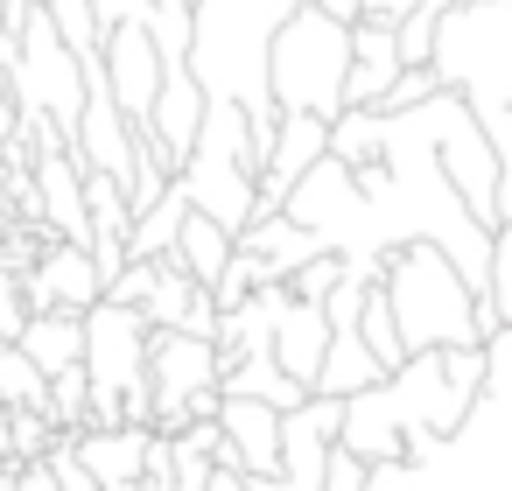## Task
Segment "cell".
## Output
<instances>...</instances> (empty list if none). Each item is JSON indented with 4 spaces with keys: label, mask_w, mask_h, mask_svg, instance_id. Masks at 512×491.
<instances>
[{
    "label": "cell",
    "mask_w": 512,
    "mask_h": 491,
    "mask_svg": "<svg viewBox=\"0 0 512 491\" xmlns=\"http://www.w3.org/2000/svg\"><path fill=\"white\" fill-rule=\"evenodd\" d=\"M71 456L85 463V477L99 491H134L141 463H148V428H85V435H71Z\"/></svg>",
    "instance_id": "9a60e30c"
},
{
    "label": "cell",
    "mask_w": 512,
    "mask_h": 491,
    "mask_svg": "<svg viewBox=\"0 0 512 491\" xmlns=\"http://www.w3.org/2000/svg\"><path fill=\"white\" fill-rule=\"evenodd\" d=\"M85 8H92L99 36H106V29H127V22H134V29L155 22V0H85Z\"/></svg>",
    "instance_id": "83f0119b"
},
{
    "label": "cell",
    "mask_w": 512,
    "mask_h": 491,
    "mask_svg": "<svg viewBox=\"0 0 512 491\" xmlns=\"http://www.w3.org/2000/svg\"><path fill=\"white\" fill-rule=\"evenodd\" d=\"M400 78L393 57V29L386 22H351V64H344V113H372L386 99V85Z\"/></svg>",
    "instance_id": "4fadbf2b"
},
{
    "label": "cell",
    "mask_w": 512,
    "mask_h": 491,
    "mask_svg": "<svg viewBox=\"0 0 512 491\" xmlns=\"http://www.w3.org/2000/svg\"><path fill=\"white\" fill-rule=\"evenodd\" d=\"M428 71L449 99L470 106V120H491L512 106V0H463L435 15Z\"/></svg>",
    "instance_id": "3957f363"
},
{
    "label": "cell",
    "mask_w": 512,
    "mask_h": 491,
    "mask_svg": "<svg viewBox=\"0 0 512 491\" xmlns=\"http://www.w3.org/2000/svg\"><path fill=\"white\" fill-rule=\"evenodd\" d=\"M183 218H190V197H183V183L169 176V190L148 204V211H134V225H127V260H169L176 253V232H183Z\"/></svg>",
    "instance_id": "ac0fdd59"
},
{
    "label": "cell",
    "mask_w": 512,
    "mask_h": 491,
    "mask_svg": "<svg viewBox=\"0 0 512 491\" xmlns=\"http://www.w3.org/2000/svg\"><path fill=\"white\" fill-rule=\"evenodd\" d=\"M323 351H330V323H323V309L288 295L281 316H274V344H267V358H274L302 393H316V365H323Z\"/></svg>",
    "instance_id": "7c38bea8"
},
{
    "label": "cell",
    "mask_w": 512,
    "mask_h": 491,
    "mask_svg": "<svg viewBox=\"0 0 512 491\" xmlns=\"http://www.w3.org/2000/svg\"><path fill=\"white\" fill-rule=\"evenodd\" d=\"M15 134V99H8V85H0V141Z\"/></svg>",
    "instance_id": "4dcf8cb0"
},
{
    "label": "cell",
    "mask_w": 512,
    "mask_h": 491,
    "mask_svg": "<svg viewBox=\"0 0 512 491\" xmlns=\"http://www.w3.org/2000/svg\"><path fill=\"white\" fill-rule=\"evenodd\" d=\"M29 183H36L43 232H50V239H64V246H85V253H92V218H85V162H78L71 148L36 155Z\"/></svg>",
    "instance_id": "30bf717a"
},
{
    "label": "cell",
    "mask_w": 512,
    "mask_h": 491,
    "mask_svg": "<svg viewBox=\"0 0 512 491\" xmlns=\"http://www.w3.org/2000/svg\"><path fill=\"white\" fill-rule=\"evenodd\" d=\"M435 92H442V85H435V71L421 64V71H400V78L386 85V99H379L372 113H414V106H428Z\"/></svg>",
    "instance_id": "4316f807"
},
{
    "label": "cell",
    "mask_w": 512,
    "mask_h": 491,
    "mask_svg": "<svg viewBox=\"0 0 512 491\" xmlns=\"http://www.w3.org/2000/svg\"><path fill=\"white\" fill-rule=\"evenodd\" d=\"M15 99V113H36L50 120L64 141L78 134V113H85V64L64 50V36L50 29V15L29 0V15L15 22V71L0 78Z\"/></svg>",
    "instance_id": "5b68a950"
},
{
    "label": "cell",
    "mask_w": 512,
    "mask_h": 491,
    "mask_svg": "<svg viewBox=\"0 0 512 491\" xmlns=\"http://www.w3.org/2000/svg\"><path fill=\"white\" fill-rule=\"evenodd\" d=\"M22 323H29V295H22V281H15V274H0V344H15V337H22Z\"/></svg>",
    "instance_id": "f1b7e54d"
},
{
    "label": "cell",
    "mask_w": 512,
    "mask_h": 491,
    "mask_svg": "<svg viewBox=\"0 0 512 491\" xmlns=\"http://www.w3.org/2000/svg\"><path fill=\"white\" fill-rule=\"evenodd\" d=\"M43 400H50V379H43L15 344H0V407H29V414H43Z\"/></svg>",
    "instance_id": "d4e9b609"
},
{
    "label": "cell",
    "mask_w": 512,
    "mask_h": 491,
    "mask_svg": "<svg viewBox=\"0 0 512 491\" xmlns=\"http://www.w3.org/2000/svg\"><path fill=\"white\" fill-rule=\"evenodd\" d=\"M0 15H8V0H0Z\"/></svg>",
    "instance_id": "d6a6232c"
},
{
    "label": "cell",
    "mask_w": 512,
    "mask_h": 491,
    "mask_svg": "<svg viewBox=\"0 0 512 491\" xmlns=\"http://www.w3.org/2000/svg\"><path fill=\"white\" fill-rule=\"evenodd\" d=\"M36 8L50 15V29L64 36V50H71L78 64H99V22H92L85 0H36Z\"/></svg>",
    "instance_id": "cb8c5ba5"
},
{
    "label": "cell",
    "mask_w": 512,
    "mask_h": 491,
    "mask_svg": "<svg viewBox=\"0 0 512 491\" xmlns=\"http://www.w3.org/2000/svg\"><path fill=\"white\" fill-rule=\"evenodd\" d=\"M351 330H358V344L372 351V365H379V372H400V365H407V351H400V330H393V309H386V288H379V281L365 288V302H358V323H351Z\"/></svg>",
    "instance_id": "7402d4cb"
},
{
    "label": "cell",
    "mask_w": 512,
    "mask_h": 491,
    "mask_svg": "<svg viewBox=\"0 0 512 491\" xmlns=\"http://www.w3.org/2000/svg\"><path fill=\"white\" fill-rule=\"evenodd\" d=\"M204 85L190 78V64H176V71H162V92H155V106H148V127H141V141L162 155V169L176 176L183 162H190V148H197V127H204Z\"/></svg>",
    "instance_id": "9c48e42d"
},
{
    "label": "cell",
    "mask_w": 512,
    "mask_h": 491,
    "mask_svg": "<svg viewBox=\"0 0 512 491\" xmlns=\"http://www.w3.org/2000/svg\"><path fill=\"white\" fill-rule=\"evenodd\" d=\"M239 246H246V253H260L267 281H288L295 267H309L316 253H330L316 232H302V225H288V218H260V225H246V232H239Z\"/></svg>",
    "instance_id": "e0dca14e"
},
{
    "label": "cell",
    "mask_w": 512,
    "mask_h": 491,
    "mask_svg": "<svg viewBox=\"0 0 512 491\" xmlns=\"http://www.w3.org/2000/svg\"><path fill=\"white\" fill-rule=\"evenodd\" d=\"M260 169H267V148L253 141V120H246L232 99H211V106H204V127H197V148H190V162L176 169L190 211L239 239V232L253 225V183H260Z\"/></svg>",
    "instance_id": "277c9868"
},
{
    "label": "cell",
    "mask_w": 512,
    "mask_h": 491,
    "mask_svg": "<svg viewBox=\"0 0 512 491\" xmlns=\"http://www.w3.org/2000/svg\"><path fill=\"white\" fill-rule=\"evenodd\" d=\"M218 393H225V400H260V407H274V414H288V407L309 400L274 358H232V365L218 372Z\"/></svg>",
    "instance_id": "ffe728a7"
},
{
    "label": "cell",
    "mask_w": 512,
    "mask_h": 491,
    "mask_svg": "<svg viewBox=\"0 0 512 491\" xmlns=\"http://www.w3.org/2000/svg\"><path fill=\"white\" fill-rule=\"evenodd\" d=\"M15 491H57L50 463H43V456H36V463H15Z\"/></svg>",
    "instance_id": "f546056e"
},
{
    "label": "cell",
    "mask_w": 512,
    "mask_h": 491,
    "mask_svg": "<svg viewBox=\"0 0 512 491\" xmlns=\"http://www.w3.org/2000/svg\"><path fill=\"white\" fill-rule=\"evenodd\" d=\"M99 71H106V92H113V106H120V120L141 134L148 127V106H155V92H162V50H155V36L148 29H106L99 36Z\"/></svg>",
    "instance_id": "ba28073f"
},
{
    "label": "cell",
    "mask_w": 512,
    "mask_h": 491,
    "mask_svg": "<svg viewBox=\"0 0 512 491\" xmlns=\"http://www.w3.org/2000/svg\"><path fill=\"white\" fill-rule=\"evenodd\" d=\"M211 491H246V477L239 470H211Z\"/></svg>",
    "instance_id": "1f68e13d"
},
{
    "label": "cell",
    "mask_w": 512,
    "mask_h": 491,
    "mask_svg": "<svg viewBox=\"0 0 512 491\" xmlns=\"http://www.w3.org/2000/svg\"><path fill=\"white\" fill-rule=\"evenodd\" d=\"M344 64H351V22L330 8H295L267 36V106L274 113H309L337 120L344 113Z\"/></svg>",
    "instance_id": "7a4b0ae2"
},
{
    "label": "cell",
    "mask_w": 512,
    "mask_h": 491,
    "mask_svg": "<svg viewBox=\"0 0 512 491\" xmlns=\"http://www.w3.org/2000/svg\"><path fill=\"white\" fill-rule=\"evenodd\" d=\"M218 386V344L211 337H176L148 330V435H183L190 393Z\"/></svg>",
    "instance_id": "8992f818"
},
{
    "label": "cell",
    "mask_w": 512,
    "mask_h": 491,
    "mask_svg": "<svg viewBox=\"0 0 512 491\" xmlns=\"http://www.w3.org/2000/svg\"><path fill=\"white\" fill-rule=\"evenodd\" d=\"M386 372L372 365V351L358 344V330H330V351H323V365H316V393L323 400H358V393H372Z\"/></svg>",
    "instance_id": "d6986e66"
},
{
    "label": "cell",
    "mask_w": 512,
    "mask_h": 491,
    "mask_svg": "<svg viewBox=\"0 0 512 491\" xmlns=\"http://www.w3.org/2000/svg\"><path fill=\"white\" fill-rule=\"evenodd\" d=\"M337 281H344V253H316V260H309V267H295V274H288L281 288H288L295 302H316V309H323Z\"/></svg>",
    "instance_id": "484cf974"
},
{
    "label": "cell",
    "mask_w": 512,
    "mask_h": 491,
    "mask_svg": "<svg viewBox=\"0 0 512 491\" xmlns=\"http://www.w3.org/2000/svg\"><path fill=\"white\" fill-rule=\"evenodd\" d=\"M484 316H491V330H505L512 323V225H498L491 232V260H484Z\"/></svg>",
    "instance_id": "603a6c76"
},
{
    "label": "cell",
    "mask_w": 512,
    "mask_h": 491,
    "mask_svg": "<svg viewBox=\"0 0 512 491\" xmlns=\"http://www.w3.org/2000/svg\"><path fill=\"white\" fill-rule=\"evenodd\" d=\"M218 435L232 442V456H239V477H274L281 470V414L274 407H260V400H225L218 393Z\"/></svg>",
    "instance_id": "8fae6325"
},
{
    "label": "cell",
    "mask_w": 512,
    "mask_h": 491,
    "mask_svg": "<svg viewBox=\"0 0 512 491\" xmlns=\"http://www.w3.org/2000/svg\"><path fill=\"white\" fill-rule=\"evenodd\" d=\"M379 288H386V309H393V330H400V351H477L491 337V316L484 302L463 288V274L428 246V239H407L379 260Z\"/></svg>",
    "instance_id": "6da1fadb"
},
{
    "label": "cell",
    "mask_w": 512,
    "mask_h": 491,
    "mask_svg": "<svg viewBox=\"0 0 512 491\" xmlns=\"http://www.w3.org/2000/svg\"><path fill=\"white\" fill-rule=\"evenodd\" d=\"M141 323H148V330H176V337H218L211 295H204L190 274H176L169 260L155 267V288H148V302H141Z\"/></svg>",
    "instance_id": "5bb4252c"
},
{
    "label": "cell",
    "mask_w": 512,
    "mask_h": 491,
    "mask_svg": "<svg viewBox=\"0 0 512 491\" xmlns=\"http://www.w3.org/2000/svg\"><path fill=\"white\" fill-rule=\"evenodd\" d=\"M225 260H232V232H218L211 218H197V211H190V218H183V232H176L169 267H176V274H190V281L211 295V281L225 274Z\"/></svg>",
    "instance_id": "44dd1931"
},
{
    "label": "cell",
    "mask_w": 512,
    "mask_h": 491,
    "mask_svg": "<svg viewBox=\"0 0 512 491\" xmlns=\"http://www.w3.org/2000/svg\"><path fill=\"white\" fill-rule=\"evenodd\" d=\"M15 351H22L43 379H57V372L85 365V316H29L22 337H15Z\"/></svg>",
    "instance_id": "2e32d148"
},
{
    "label": "cell",
    "mask_w": 512,
    "mask_h": 491,
    "mask_svg": "<svg viewBox=\"0 0 512 491\" xmlns=\"http://www.w3.org/2000/svg\"><path fill=\"white\" fill-rule=\"evenodd\" d=\"M22 295H29V316H85L106 302V281L92 267L85 246H64V239H43L36 267L22 274Z\"/></svg>",
    "instance_id": "52a82bcc"
}]
</instances>
